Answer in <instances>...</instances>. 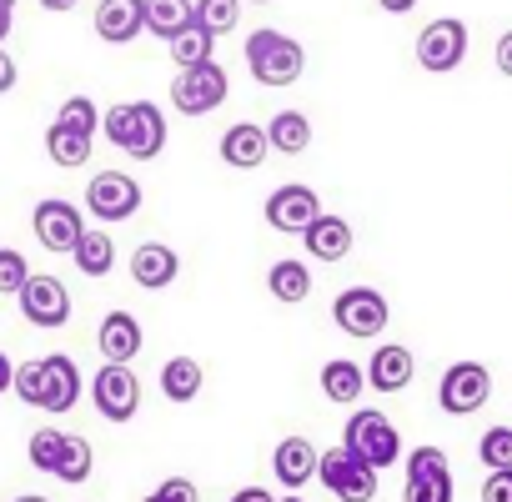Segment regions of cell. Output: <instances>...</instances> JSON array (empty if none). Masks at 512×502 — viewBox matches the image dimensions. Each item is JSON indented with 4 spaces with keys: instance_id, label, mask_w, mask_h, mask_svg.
<instances>
[{
    "instance_id": "12",
    "label": "cell",
    "mask_w": 512,
    "mask_h": 502,
    "mask_svg": "<svg viewBox=\"0 0 512 502\" xmlns=\"http://www.w3.org/2000/svg\"><path fill=\"white\" fill-rule=\"evenodd\" d=\"M91 397H96V412L106 422H131L136 407H141V382H136L131 367H111L106 362L96 372V382H91Z\"/></svg>"
},
{
    "instance_id": "45",
    "label": "cell",
    "mask_w": 512,
    "mask_h": 502,
    "mask_svg": "<svg viewBox=\"0 0 512 502\" xmlns=\"http://www.w3.org/2000/svg\"><path fill=\"white\" fill-rule=\"evenodd\" d=\"M11 21H16V16H11V6H0V41L11 36Z\"/></svg>"
},
{
    "instance_id": "18",
    "label": "cell",
    "mask_w": 512,
    "mask_h": 502,
    "mask_svg": "<svg viewBox=\"0 0 512 502\" xmlns=\"http://www.w3.org/2000/svg\"><path fill=\"white\" fill-rule=\"evenodd\" d=\"M317 467H322V452L307 437H282L277 452H272V472H277L282 487H307L317 477Z\"/></svg>"
},
{
    "instance_id": "36",
    "label": "cell",
    "mask_w": 512,
    "mask_h": 502,
    "mask_svg": "<svg viewBox=\"0 0 512 502\" xmlns=\"http://www.w3.org/2000/svg\"><path fill=\"white\" fill-rule=\"evenodd\" d=\"M26 282H31L26 257H21L16 246H0V292H6V297H21V292H26Z\"/></svg>"
},
{
    "instance_id": "31",
    "label": "cell",
    "mask_w": 512,
    "mask_h": 502,
    "mask_svg": "<svg viewBox=\"0 0 512 502\" xmlns=\"http://www.w3.org/2000/svg\"><path fill=\"white\" fill-rule=\"evenodd\" d=\"M66 437H71V432H56V427L31 432V467L56 477V467H61V457H66Z\"/></svg>"
},
{
    "instance_id": "10",
    "label": "cell",
    "mask_w": 512,
    "mask_h": 502,
    "mask_svg": "<svg viewBox=\"0 0 512 502\" xmlns=\"http://www.w3.org/2000/svg\"><path fill=\"white\" fill-rule=\"evenodd\" d=\"M332 322L347 337H382V327H387V297L377 287H347L332 302Z\"/></svg>"
},
{
    "instance_id": "49",
    "label": "cell",
    "mask_w": 512,
    "mask_h": 502,
    "mask_svg": "<svg viewBox=\"0 0 512 502\" xmlns=\"http://www.w3.org/2000/svg\"><path fill=\"white\" fill-rule=\"evenodd\" d=\"M282 502H302V497H282Z\"/></svg>"
},
{
    "instance_id": "30",
    "label": "cell",
    "mask_w": 512,
    "mask_h": 502,
    "mask_svg": "<svg viewBox=\"0 0 512 502\" xmlns=\"http://www.w3.org/2000/svg\"><path fill=\"white\" fill-rule=\"evenodd\" d=\"M46 151H51L56 166H86V161H91V136L66 131V126H51V131H46Z\"/></svg>"
},
{
    "instance_id": "26",
    "label": "cell",
    "mask_w": 512,
    "mask_h": 502,
    "mask_svg": "<svg viewBox=\"0 0 512 502\" xmlns=\"http://www.w3.org/2000/svg\"><path fill=\"white\" fill-rule=\"evenodd\" d=\"M267 292L277 297V302H287V307H297V302H307L312 297V272H307V262H277L272 272H267Z\"/></svg>"
},
{
    "instance_id": "19",
    "label": "cell",
    "mask_w": 512,
    "mask_h": 502,
    "mask_svg": "<svg viewBox=\"0 0 512 502\" xmlns=\"http://www.w3.org/2000/svg\"><path fill=\"white\" fill-rule=\"evenodd\" d=\"M267 151H272L267 126L236 121V126H226V136H221V161H226V166H236V171H256V166L267 161Z\"/></svg>"
},
{
    "instance_id": "24",
    "label": "cell",
    "mask_w": 512,
    "mask_h": 502,
    "mask_svg": "<svg viewBox=\"0 0 512 502\" xmlns=\"http://www.w3.org/2000/svg\"><path fill=\"white\" fill-rule=\"evenodd\" d=\"M196 26V0H146V31L161 41H176Z\"/></svg>"
},
{
    "instance_id": "41",
    "label": "cell",
    "mask_w": 512,
    "mask_h": 502,
    "mask_svg": "<svg viewBox=\"0 0 512 502\" xmlns=\"http://www.w3.org/2000/svg\"><path fill=\"white\" fill-rule=\"evenodd\" d=\"M16 86V61H11V51L6 46H0V96H6Z\"/></svg>"
},
{
    "instance_id": "39",
    "label": "cell",
    "mask_w": 512,
    "mask_h": 502,
    "mask_svg": "<svg viewBox=\"0 0 512 502\" xmlns=\"http://www.w3.org/2000/svg\"><path fill=\"white\" fill-rule=\"evenodd\" d=\"M482 502H512V467H507V472H487Z\"/></svg>"
},
{
    "instance_id": "40",
    "label": "cell",
    "mask_w": 512,
    "mask_h": 502,
    "mask_svg": "<svg viewBox=\"0 0 512 502\" xmlns=\"http://www.w3.org/2000/svg\"><path fill=\"white\" fill-rule=\"evenodd\" d=\"M497 71L512 81V31H502V36H497Z\"/></svg>"
},
{
    "instance_id": "43",
    "label": "cell",
    "mask_w": 512,
    "mask_h": 502,
    "mask_svg": "<svg viewBox=\"0 0 512 502\" xmlns=\"http://www.w3.org/2000/svg\"><path fill=\"white\" fill-rule=\"evenodd\" d=\"M231 502H277V497H272L267 487H241V492H236Z\"/></svg>"
},
{
    "instance_id": "13",
    "label": "cell",
    "mask_w": 512,
    "mask_h": 502,
    "mask_svg": "<svg viewBox=\"0 0 512 502\" xmlns=\"http://www.w3.org/2000/svg\"><path fill=\"white\" fill-rule=\"evenodd\" d=\"M31 226H36V241H41L46 251H71V257H76V246H81V236H86L81 211H76L71 201H61V196L41 201L36 216H31Z\"/></svg>"
},
{
    "instance_id": "15",
    "label": "cell",
    "mask_w": 512,
    "mask_h": 502,
    "mask_svg": "<svg viewBox=\"0 0 512 502\" xmlns=\"http://www.w3.org/2000/svg\"><path fill=\"white\" fill-rule=\"evenodd\" d=\"M141 322L131 317V312H106L101 317V332H96V347H101V357L111 362V367H131L136 362V352H141Z\"/></svg>"
},
{
    "instance_id": "2",
    "label": "cell",
    "mask_w": 512,
    "mask_h": 502,
    "mask_svg": "<svg viewBox=\"0 0 512 502\" xmlns=\"http://www.w3.org/2000/svg\"><path fill=\"white\" fill-rule=\"evenodd\" d=\"M246 71L256 86H292L307 71V51L282 31H251L246 36Z\"/></svg>"
},
{
    "instance_id": "7",
    "label": "cell",
    "mask_w": 512,
    "mask_h": 502,
    "mask_svg": "<svg viewBox=\"0 0 512 502\" xmlns=\"http://www.w3.org/2000/svg\"><path fill=\"white\" fill-rule=\"evenodd\" d=\"M487 397H492V372L482 362H452L437 382V402L452 417H467V412L487 407Z\"/></svg>"
},
{
    "instance_id": "25",
    "label": "cell",
    "mask_w": 512,
    "mask_h": 502,
    "mask_svg": "<svg viewBox=\"0 0 512 502\" xmlns=\"http://www.w3.org/2000/svg\"><path fill=\"white\" fill-rule=\"evenodd\" d=\"M267 141H272V151H282V156H302V151L312 146V121H307L302 111H277V116L267 121Z\"/></svg>"
},
{
    "instance_id": "6",
    "label": "cell",
    "mask_w": 512,
    "mask_h": 502,
    "mask_svg": "<svg viewBox=\"0 0 512 502\" xmlns=\"http://www.w3.org/2000/svg\"><path fill=\"white\" fill-rule=\"evenodd\" d=\"M322 216H327V211H322L317 191H312V186H302V181H287V186H277V191L267 196V226H272V231L307 236Z\"/></svg>"
},
{
    "instance_id": "20",
    "label": "cell",
    "mask_w": 512,
    "mask_h": 502,
    "mask_svg": "<svg viewBox=\"0 0 512 502\" xmlns=\"http://www.w3.org/2000/svg\"><path fill=\"white\" fill-rule=\"evenodd\" d=\"M412 372H417V362H412V352L407 347H397V342H382L377 352H372V362H367V387H377V392H402L407 382H412Z\"/></svg>"
},
{
    "instance_id": "34",
    "label": "cell",
    "mask_w": 512,
    "mask_h": 502,
    "mask_svg": "<svg viewBox=\"0 0 512 502\" xmlns=\"http://www.w3.org/2000/svg\"><path fill=\"white\" fill-rule=\"evenodd\" d=\"M477 462L487 472H507L512 467V427H487L477 442Z\"/></svg>"
},
{
    "instance_id": "16",
    "label": "cell",
    "mask_w": 512,
    "mask_h": 502,
    "mask_svg": "<svg viewBox=\"0 0 512 502\" xmlns=\"http://www.w3.org/2000/svg\"><path fill=\"white\" fill-rule=\"evenodd\" d=\"M176 272H181V257L166 246V241H141L136 251H131V282L136 287H146V292H161V287H171L176 282Z\"/></svg>"
},
{
    "instance_id": "11",
    "label": "cell",
    "mask_w": 512,
    "mask_h": 502,
    "mask_svg": "<svg viewBox=\"0 0 512 502\" xmlns=\"http://www.w3.org/2000/svg\"><path fill=\"white\" fill-rule=\"evenodd\" d=\"M136 206H141L136 176H126V171H101V176H91V186H86V211H91L96 221H126V216H136Z\"/></svg>"
},
{
    "instance_id": "17",
    "label": "cell",
    "mask_w": 512,
    "mask_h": 502,
    "mask_svg": "<svg viewBox=\"0 0 512 502\" xmlns=\"http://www.w3.org/2000/svg\"><path fill=\"white\" fill-rule=\"evenodd\" d=\"M146 31V0H101L96 6V36L106 46H126Z\"/></svg>"
},
{
    "instance_id": "28",
    "label": "cell",
    "mask_w": 512,
    "mask_h": 502,
    "mask_svg": "<svg viewBox=\"0 0 512 502\" xmlns=\"http://www.w3.org/2000/svg\"><path fill=\"white\" fill-rule=\"evenodd\" d=\"M166 51H171L176 71H196V66H211V56H216V36L201 31V26H191V31H181Z\"/></svg>"
},
{
    "instance_id": "51",
    "label": "cell",
    "mask_w": 512,
    "mask_h": 502,
    "mask_svg": "<svg viewBox=\"0 0 512 502\" xmlns=\"http://www.w3.org/2000/svg\"><path fill=\"white\" fill-rule=\"evenodd\" d=\"M251 6H267V0H251Z\"/></svg>"
},
{
    "instance_id": "35",
    "label": "cell",
    "mask_w": 512,
    "mask_h": 502,
    "mask_svg": "<svg viewBox=\"0 0 512 502\" xmlns=\"http://www.w3.org/2000/svg\"><path fill=\"white\" fill-rule=\"evenodd\" d=\"M91 467H96L91 442H86V437H66V457H61L56 477H61V482H71V487H81V482L91 477Z\"/></svg>"
},
{
    "instance_id": "27",
    "label": "cell",
    "mask_w": 512,
    "mask_h": 502,
    "mask_svg": "<svg viewBox=\"0 0 512 502\" xmlns=\"http://www.w3.org/2000/svg\"><path fill=\"white\" fill-rule=\"evenodd\" d=\"M201 382H206V372H201L196 357H171V362L161 367V392H166V402H196Z\"/></svg>"
},
{
    "instance_id": "22",
    "label": "cell",
    "mask_w": 512,
    "mask_h": 502,
    "mask_svg": "<svg viewBox=\"0 0 512 502\" xmlns=\"http://www.w3.org/2000/svg\"><path fill=\"white\" fill-rule=\"evenodd\" d=\"M302 241H307V251H312L317 262H342L347 251H352V221L327 211V216H322V221H317V226L302 236Z\"/></svg>"
},
{
    "instance_id": "38",
    "label": "cell",
    "mask_w": 512,
    "mask_h": 502,
    "mask_svg": "<svg viewBox=\"0 0 512 502\" xmlns=\"http://www.w3.org/2000/svg\"><path fill=\"white\" fill-rule=\"evenodd\" d=\"M156 497H161V502H201L191 477H166V482L156 487Z\"/></svg>"
},
{
    "instance_id": "1",
    "label": "cell",
    "mask_w": 512,
    "mask_h": 502,
    "mask_svg": "<svg viewBox=\"0 0 512 502\" xmlns=\"http://www.w3.org/2000/svg\"><path fill=\"white\" fill-rule=\"evenodd\" d=\"M101 131L131 161H156L166 151V116H161L156 101H121V106H111L101 116Z\"/></svg>"
},
{
    "instance_id": "4",
    "label": "cell",
    "mask_w": 512,
    "mask_h": 502,
    "mask_svg": "<svg viewBox=\"0 0 512 502\" xmlns=\"http://www.w3.org/2000/svg\"><path fill=\"white\" fill-rule=\"evenodd\" d=\"M467 61V26L457 16H437L417 31V66L432 76H447Z\"/></svg>"
},
{
    "instance_id": "3",
    "label": "cell",
    "mask_w": 512,
    "mask_h": 502,
    "mask_svg": "<svg viewBox=\"0 0 512 502\" xmlns=\"http://www.w3.org/2000/svg\"><path fill=\"white\" fill-rule=\"evenodd\" d=\"M342 447H347L357 462L377 467V472L392 467V462L402 457V437H397V427L387 422V412H377V407H357V412L347 417Z\"/></svg>"
},
{
    "instance_id": "9",
    "label": "cell",
    "mask_w": 512,
    "mask_h": 502,
    "mask_svg": "<svg viewBox=\"0 0 512 502\" xmlns=\"http://www.w3.org/2000/svg\"><path fill=\"white\" fill-rule=\"evenodd\" d=\"M226 71L211 61V66H196V71H176L171 81V106L181 116H211L221 101H226Z\"/></svg>"
},
{
    "instance_id": "47",
    "label": "cell",
    "mask_w": 512,
    "mask_h": 502,
    "mask_svg": "<svg viewBox=\"0 0 512 502\" xmlns=\"http://www.w3.org/2000/svg\"><path fill=\"white\" fill-rule=\"evenodd\" d=\"M16 502H46V497H16Z\"/></svg>"
},
{
    "instance_id": "5",
    "label": "cell",
    "mask_w": 512,
    "mask_h": 502,
    "mask_svg": "<svg viewBox=\"0 0 512 502\" xmlns=\"http://www.w3.org/2000/svg\"><path fill=\"white\" fill-rule=\"evenodd\" d=\"M402 467H407L402 502H452V467L442 447H412Z\"/></svg>"
},
{
    "instance_id": "44",
    "label": "cell",
    "mask_w": 512,
    "mask_h": 502,
    "mask_svg": "<svg viewBox=\"0 0 512 502\" xmlns=\"http://www.w3.org/2000/svg\"><path fill=\"white\" fill-rule=\"evenodd\" d=\"M377 6H382L387 16H407V11L417 6V0H377Z\"/></svg>"
},
{
    "instance_id": "46",
    "label": "cell",
    "mask_w": 512,
    "mask_h": 502,
    "mask_svg": "<svg viewBox=\"0 0 512 502\" xmlns=\"http://www.w3.org/2000/svg\"><path fill=\"white\" fill-rule=\"evenodd\" d=\"M41 6H46V11H71L76 0H41Z\"/></svg>"
},
{
    "instance_id": "23",
    "label": "cell",
    "mask_w": 512,
    "mask_h": 502,
    "mask_svg": "<svg viewBox=\"0 0 512 502\" xmlns=\"http://www.w3.org/2000/svg\"><path fill=\"white\" fill-rule=\"evenodd\" d=\"M362 392H367V372H362L357 362L332 357V362L322 367V397H327V402H337V407H357Z\"/></svg>"
},
{
    "instance_id": "37",
    "label": "cell",
    "mask_w": 512,
    "mask_h": 502,
    "mask_svg": "<svg viewBox=\"0 0 512 502\" xmlns=\"http://www.w3.org/2000/svg\"><path fill=\"white\" fill-rule=\"evenodd\" d=\"M16 397H21V402H31V407H41V402H46V357H41V362H21V367H16Z\"/></svg>"
},
{
    "instance_id": "29",
    "label": "cell",
    "mask_w": 512,
    "mask_h": 502,
    "mask_svg": "<svg viewBox=\"0 0 512 502\" xmlns=\"http://www.w3.org/2000/svg\"><path fill=\"white\" fill-rule=\"evenodd\" d=\"M76 267H81L86 277H106V272L116 267V246H111L106 231H86V236H81V246H76Z\"/></svg>"
},
{
    "instance_id": "14",
    "label": "cell",
    "mask_w": 512,
    "mask_h": 502,
    "mask_svg": "<svg viewBox=\"0 0 512 502\" xmlns=\"http://www.w3.org/2000/svg\"><path fill=\"white\" fill-rule=\"evenodd\" d=\"M16 302H21V317L31 327H66L71 322V292L61 277H31Z\"/></svg>"
},
{
    "instance_id": "32",
    "label": "cell",
    "mask_w": 512,
    "mask_h": 502,
    "mask_svg": "<svg viewBox=\"0 0 512 502\" xmlns=\"http://www.w3.org/2000/svg\"><path fill=\"white\" fill-rule=\"evenodd\" d=\"M241 21V0H196V26L211 31V36H226L236 31Z\"/></svg>"
},
{
    "instance_id": "50",
    "label": "cell",
    "mask_w": 512,
    "mask_h": 502,
    "mask_svg": "<svg viewBox=\"0 0 512 502\" xmlns=\"http://www.w3.org/2000/svg\"><path fill=\"white\" fill-rule=\"evenodd\" d=\"M0 6H16V0H0Z\"/></svg>"
},
{
    "instance_id": "33",
    "label": "cell",
    "mask_w": 512,
    "mask_h": 502,
    "mask_svg": "<svg viewBox=\"0 0 512 502\" xmlns=\"http://www.w3.org/2000/svg\"><path fill=\"white\" fill-rule=\"evenodd\" d=\"M56 126L81 131V136H96L101 111H96V101H91V96H66V101H61V111H56Z\"/></svg>"
},
{
    "instance_id": "42",
    "label": "cell",
    "mask_w": 512,
    "mask_h": 502,
    "mask_svg": "<svg viewBox=\"0 0 512 502\" xmlns=\"http://www.w3.org/2000/svg\"><path fill=\"white\" fill-rule=\"evenodd\" d=\"M11 387H16V362L0 352V392H11Z\"/></svg>"
},
{
    "instance_id": "8",
    "label": "cell",
    "mask_w": 512,
    "mask_h": 502,
    "mask_svg": "<svg viewBox=\"0 0 512 502\" xmlns=\"http://www.w3.org/2000/svg\"><path fill=\"white\" fill-rule=\"evenodd\" d=\"M317 477H322V487H327L332 497H342V502H372V497H377V467L357 462L347 447L322 452Z\"/></svg>"
},
{
    "instance_id": "48",
    "label": "cell",
    "mask_w": 512,
    "mask_h": 502,
    "mask_svg": "<svg viewBox=\"0 0 512 502\" xmlns=\"http://www.w3.org/2000/svg\"><path fill=\"white\" fill-rule=\"evenodd\" d=\"M141 502H161V497H156V492H151V497H141Z\"/></svg>"
},
{
    "instance_id": "21",
    "label": "cell",
    "mask_w": 512,
    "mask_h": 502,
    "mask_svg": "<svg viewBox=\"0 0 512 502\" xmlns=\"http://www.w3.org/2000/svg\"><path fill=\"white\" fill-rule=\"evenodd\" d=\"M81 402V367L66 357V352H51L46 357V412H71Z\"/></svg>"
}]
</instances>
